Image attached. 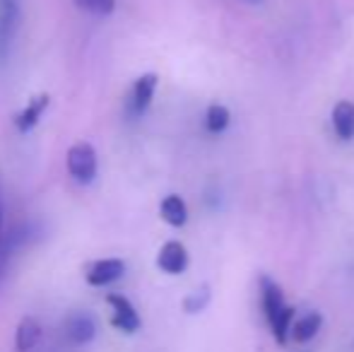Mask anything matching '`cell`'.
I'll return each mask as SVG.
<instances>
[{"label": "cell", "mask_w": 354, "mask_h": 352, "mask_svg": "<svg viewBox=\"0 0 354 352\" xmlns=\"http://www.w3.org/2000/svg\"><path fill=\"white\" fill-rule=\"evenodd\" d=\"M261 299H263V311H266L268 326L272 331V338L280 345H284L289 340L292 333V324H294V306H289L284 302V292L272 277L263 275L261 277Z\"/></svg>", "instance_id": "obj_1"}, {"label": "cell", "mask_w": 354, "mask_h": 352, "mask_svg": "<svg viewBox=\"0 0 354 352\" xmlns=\"http://www.w3.org/2000/svg\"><path fill=\"white\" fill-rule=\"evenodd\" d=\"M66 167H68V174L73 176V181L87 186V183H92L94 178H97V172H99L97 150H94L89 142H75L71 150H68Z\"/></svg>", "instance_id": "obj_2"}, {"label": "cell", "mask_w": 354, "mask_h": 352, "mask_svg": "<svg viewBox=\"0 0 354 352\" xmlns=\"http://www.w3.org/2000/svg\"><path fill=\"white\" fill-rule=\"evenodd\" d=\"M106 304L111 306V326L121 333H138L142 326L136 306L126 299L123 295H106Z\"/></svg>", "instance_id": "obj_3"}, {"label": "cell", "mask_w": 354, "mask_h": 352, "mask_svg": "<svg viewBox=\"0 0 354 352\" xmlns=\"http://www.w3.org/2000/svg\"><path fill=\"white\" fill-rule=\"evenodd\" d=\"M19 24V0H0V63L8 61Z\"/></svg>", "instance_id": "obj_4"}, {"label": "cell", "mask_w": 354, "mask_h": 352, "mask_svg": "<svg viewBox=\"0 0 354 352\" xmlns=\"http://www.w3.org/2000/svg\"><path fill=\"white\" fill-rule=\"evenodd\" d=\"M123 272H126V263L121 259H102V261H94L92 266H87L84 280L92 287H104L121 280Z\"/></svg>", "instance_id": "obj_5"}, {"label": "cell", "mask_w": 354, "mask_h": 352, "mask_svg": "<svg viewBox=\"0 0 354 352\" xmlns=\"http://www.w3.org/2000/svg\"><path fill=\"white\" fill-rule=\"evenodd\" d=\"M157 85H159V77L154 73H145L142 77H138L136 85H133L131 99H128V113L131 116H142L147 111L154 99V92H157Z\"/></svg>", "instance_id": "obj_6"}, {"label": "cell", "mask_w": 354, "mask_h": 352, "mask_svg": "<svg viewBox=\"0 0 354 352\" xmlns=\"http://www.w3.org/2000/svg\"><path fill=\"white\" fill-rule=\"evenodd\" d=\"M159 270L169 272V275H181L188 268V251L181 241H167V244L159 249L157 256Z\"/></svg>", "instance_id": "obj_7"}, {"label": "cell", "mask_w": 354, "mask_h": 352, "mask_svg": "<svg viewBox=\"0 0 354 352\" xmlns=\"http://www.w3.org/2000/svg\"><path fill=\"white\" fill-rule=\"evenodd\" d=\"M46 109H48V94H37V97H32L27 102V106L15 116V128H17L19 133L34 131V128L39 126V121H41Z\"/></svg>", "instance_id": "obj_8"}, {"label": "cell", "mask_w": 354, "mask_h": 352, "mask_svg": "<svg viewBox=\"0 0 354 352\" xmlns=\"http://www.w3.org/2000/svg\"><path fill=\"white\" fill-rule=\"evenodd\" d=\"M66 335L75 345H87L89 340H94V335H97V324H94V319L89 314L77 311V314L68 316Z\"/></svg>", "instance_id": "obj_9"}, {"label": "cell", "mask_w": 354, "mask_h": 352, "mask_svg": "<svg viewBox=\"0 0 354 352\" xmlns=\"http://www.w3.org/2000/svg\"><path fill=\"white\" fill-rule=\"evenodd\" d=\"M41 324H39L37 319H32V316H24L22 321H19L17 331H15V348L17 352H29L34 350L39 343H41Z\"/></svg>", "instance_id": "obj_10"}, {"label": "cell", "mask_w": 354, "mask_h": 352, "mask_svg": "<svg viewBox=\"0 0 354 352\" xmlns=\"http://www.w3.org/2000/svg\"><path fill=\"white\" fill-rule=\"evenodd\" d=\"M333 128H335L340 140H352L354 138V102H342L335 104L333 109Z\"/></svg>", "instance_id": "obj_11"}, {"label": "cell", "mask_w": 354, "mask_h": 352, "mask_svg": "<svg viewBox=\"0 0 354 352\" xmlns=\"http://www.w3.org/2000/svg\"><path fill=\"white\" fill-rule=\"evenodd\" d=\"M321 326H323V316L318 314V311H308V314H304L301 319H297L292 324L289 338H292L294 343H308V340H313L318 335Z\"/></svg>", "instance_id": "obj_12"}, {"label": "cell", "mask_w": 354, "mask_h": 352, "mask_svg": "<svg viewBox=\"0 0 354 352\" xmlns=\"http://www.w3.org/2000/svg\"><path fill=\"white\" fill-rule=\"evenodd\" d=\"M159 212H162V220L171 227H183L188 222V207H186V201L176 193L167 196L159 205Z\"/></svg>", "instance_id": "obj_13"}, {"label": "cell", "mask_w": 354, "mask_h": 352, "mask_svg": "<svg viewBox=\"0 0 354 352\" xmlns=\"http://www.w3.org/2000/svg\"><path fill=\"white\" fill-rule=\"evenodd\" d=\"M229 123H232V113H229V109L224 106V104H212V106L207 109L205 128L212 133V136H219V133H224L229 128Z\"/></svg>", "instance_id": "obj_14"}, {"label": "cell", "mask_w": 354, "mask_h": 352, "mask_svg": "<svg viewBox=\"0 0 354 352\" xmlns=\"http://www.w3.org/2000/svg\"><path fill=\"white\" fill-rule=\"evenodd\" d=\"M75 5L92 15H111L116 8V0H75Z\"/></svg>", "instance_id": "obj_15"}, {"label": "cell", "mask_w": 354, "mask_h": 352, "mask_svg": "<svg viewBox=\"0 0 354 352\" xmlns=\"http://www.w3.org/2000/svg\"><path fill=\"white\" fill-rule=\"evenodd\" d=\"M207 302H210V292H207V287H203L201 292H193V295H188L186 299H183V309H186L188 314H198V311L205 309Z\"/></svg>", "instance_id": "obj_16"}, {"label": "cell", "mask_w": 354, "mask_h": 352, "mask_svg": "<svg viewBox=\"0 0 354 352\" xmlns=\"http://www.w3.org/2000/svg\"><path fill=\"white\" fill-rule=\"evenodd\" d=\"M5 259H8V254H5V207H3V193H0V275L5 270Z\"/></svg>", "instance_id": "obj_17"}, {"label": "cell", "mask_w": 354, "mask_h": 352, "mask_svg": "<svg viewBox=\"0 0 354 352\" xmlns=\"http://www.w3.org/2000/svg\"><path fill=\"white\" fill-rule=\"evenodd\" d=\"M246 3H253V5H258V3H263V0H246Z\"/></svg>", "instance_id": "obj_18"}]
</instances>
